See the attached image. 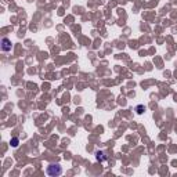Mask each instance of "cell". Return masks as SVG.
<instances>
[{"label": "cell", "mask_w": 177, "mask_h": 177, "mask_svg": "<svg viewBox=\"0 0 177 177\" xmlns=\"http://www.w3.org/2000/svg\"><path fill=\"white\" fill-rule=\"evenodd\" d=\"M61 167L58 165L55 166H49L47 167V174H50V176H55V174H61Z\"/></svg>", "instance_id": "6da1fadb"}, {"label": "cell", "mask_w": 177, "mask_h": 177, "mask_svg": "<svg viewBox=\"0 0 177 177\" xmlns=\"http://www.w3.org/2000/svg\"><path fill=\"white\" fill-rule=\"evenodd\" d=\"M11 49V43L8 42V39H3V51H8Z\"/></svg>", "instance_id": "7a4b0ae2"}, {"label": "cell", "mask_w": 177, "mask_h": 177, "mask_svg": "<svg viewBox=\"0 0 177 177\" xmlns=\"http://www.w3.org/2000/svg\"><path fill=\"white\" fill-rule=\"evenodd\" d=\"M11 143H12V145H14V147H17V145H18V138H12Z\"/></svg>", "instance_id": "3957f363"}]
</instances>
